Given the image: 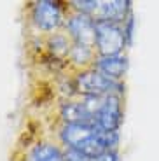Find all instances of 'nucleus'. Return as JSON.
<instances>
[{"label":"nucleus","mask_w":159,"mask_h":161,"mask_svg":"<svg viewBox=\"0 0 159 161\" xmlns=\"http://www.w3.org/2000/svg\"><path fill=\"white\" fill-rule=\"evenodd\" d=\"M74 82V89H75L77 97H108V95H119L123 97L126 91L124 82H117L103 74H100L95 69L80 70L75 72V75L72 77Z\"/></svg>","instance_id":"f257e3e1"},{"label":"nucleus","mask_w":159,"mask_h":161,"mask_svg":"<svg viewBox=\"0 0 159 161\" xmlns=\"http://www.w3.org/2000/svg\"><path fill=\"white\" fill-rule=\"evenodd\" d=\"M128 47L124 28L119 23L96 21V40L95 51L98 56H119Z\"/></svg>","instance_id":"f03ea898"},{"label":"nucleus","mask_w":159,"mask_h":161,"mask_svg":"<svg viewBox=\"0 0 159 161\" xmlns=\"http://www.w3.org/2000/svg\"><path fill=\"white\" fill-rule=\"evenodd\" d=\"M30 18H32V23L35 25V28L47 33V35L56 33L60 28H63L65 19H67L61 4L54 2V0H37V2H33Z\"/></svg>","instance_id":"7ed1b4c3"},{"label":"nucleus","mask_w":159,"mask_h":161,"mask_svg":"<svg viewBox=\"0 0 159 161\" xmlns=\"http://www.w3.org/2000/svg\"><path fill=\"white\" fill-rule=\"evenodd\" d=\"M65 33L70 37L74 44H82L95 47L96 40V21L91 16L79 14V12H70L65 19Z\"/></svg>","instance_id":"20e7f679"},{"label":"nucleus","mask_w":159,"mask_h":161,"mask_svg":"<svg viewBox=\"0 0 159 161\" xmlns=\"http://www.w3.org/2000/svg\"><path fill=\"white\" fill-rule=\"evenodd\" d=\"M123 97L108 95L103 98V103H101V109L95 119V125L101 131H119L121 125H123Z\"/></svg>","instance_id":"39448f33"},{"label":"nucleus","mask_w":159,"mask_h":161,"mask_svg":"<svg viewBox=\"0 0 159 161\" xmlns=\"http://www.w3.org/2000/svg\"><path fill=\"white\" fill-rule=\"evenodd\" d=\"M131 12L133 9L129 0H98V7L93 14V19L123 25Z\"/></svg>","instance_id":"423d86ee"},{"label":"nucleus","mask_w":159,"mask_h":161,"mask_svg":"<svg viewBox=\"0 0 159 161\" xmlns=\"http://www.w3.org/2000/svg\"><path fill=\"white\" fill-rule=\"evenodd\" d=\"M60 119L61 125H95V117L89 112L88 105L84 102V98H79V100H65L63 103H60Z\"/></svg>","instance_id":"0eeeda50"},{"label":"nucleus","mask_w":159,"mask_h":161,"mask_svg":"<svg viewBox=\"0 0 159 161\" xmlns=\"http://www.w3.org/2000/svg\"><path fill=\"white\" fill-rule=\"evenodd\" d=\"M96 131L98 128L93 125H61L58 137L65 149H80Z\"/></svg>","instance_id":"6e6552de"},{"label":"nucleus","mask_w":159,"mask_h":161,"mask_svg":"<svg viewBox=\"0 0 159 161\" xmlns=\"http://www.w3.org/2000/svg\"><path fill=\"white\" fill-rule=\"evenodd\" d=\"M128 67H129V60L126 54H119V56H96L93 69L98 70L100 74H103L105 77L117 82H123L126 77Z\"/></svg>","instance_id":"1a4fd4ad"},{"label":"nucleus","mask_w":159,"mask_h":161,"mask_svg":"<svg viewBox=\"0 0 159 161\" xmlns=\"http://www.w3.org/2000/svg\"><path fill=\"white\" fill-rule=\"evenodd\" d=\"M26 161H65V149L52 142H37L28 151Z\"/></svg>","instance_id":"9d476101"},{"label":"nucleus","mask_w":159,"mask_h":161,"mask_svg":"<svg viewBox=\"0 0 159 161\" xmlns=\"http://www.w3.org/2000/svg\"><path fill=\"white\" fill-rule=\"evenodd\" d=\"M96 51L95 47H89V46H82V44H72V49L68 53V58H67V63L70 67L80 72V70H88L93 69L96 60Z\"/></svg>","instance_id":"9b49d317"},{"label":"nucleus","mask_w":159,"mask_h":161,"mask_svg":"<svg viewBox=\"0 0 159 161\" xmlns=\"http://www.w3.org/2000/svg\"><path fill=\"white\" fill-rule=\"evenodd\" d=\"M72 42L70 37L63 32H56V33H51L47 35L46 39V47H47L49 54L54 58L56 61H67L68 58V53L72 49Z\"/></svg>","instance_id":"f8f14e48"},{"label":"nucleus","mask_w":159,"mask_h":161,"mask_svg":"<svg viewBox=\"0 0 159 161\" xmlns=\"http://www.w3.org/2000/svg\"><path fill=\"white\" fill-rule=\"evenodd\" d=\"M123 28H124V37H126L128 47H129V46L133 44V37H135V30H136V19H135V14H133V12L123 23Z\"/></svg>","instance_id":"ddd939ff"},{"label":"nucleus","mask_w":159,"mask_h":161,"mask_svg":"<svg viewBox=\"0 0 159 161\" xmlns=\"http://www.w3.org/2000/svg\"><path fill=\"white\" fill-rule=\"evenodd\" d=\"M93 158L82 154L77 149H65V161H91Z\"/></svg>","instance_id":"4468645a"},{"label":"nucleus","mask_w":159,"mask_h":161,"mask_svg":"<svg viewBox=\"0 0 159 161\" xmlns=\"http://www.w3.org/2000/svg\"><path fill=\"white\" fill-rule=\"evenodd\" d=\"M91 161H121V156H119V151H105L103 154L93 158Z\"/></svg>","instance_id":"2eb2a0df"}]
</instances>
